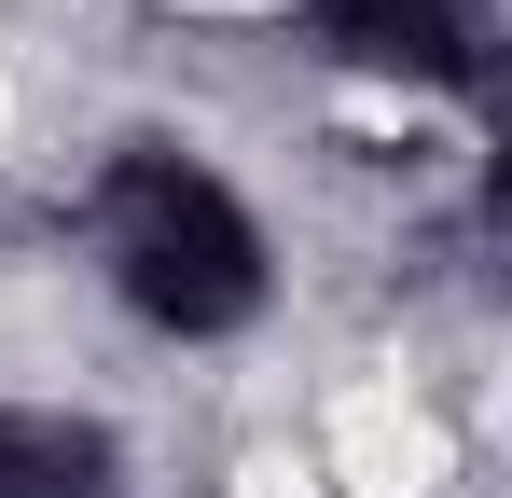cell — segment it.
<instances>
[{
  "label": "cell",
  "instance_id": "3",
  "mask_svg": "<svg viewBox=\"0 0 512 498\" xmlns=\"http://www.w3.org/2000/svg\"><path fill=\"white\" fill-rule=\"evenodd\" d=\"M0 498H111V443L56 415H0Z\"/></svg>",
  "mask_w": 512,
  "mask_h": 498
},
{
  "label": "cell",
  "instance_id": "1",
  "mask_svg": "<svg viewBox=\"0 0 512 498\" xmlns=\"http://www.w3.org/2000/svg\"><path fill=\"white\" fill-rule=\"evenodd\" d=\"M97 263H111V291L153 332H180V346L263 319V222L194 153H167V139L111 153V180H97Z\"/></svg>",
  "mask_w": 512,
  "mask_h": 498
},
{
  "label": "cell",
  "instance_id": "2",
  "mask_svg": "<svg viewBox=\"0 0 512 498\" xmlns=\"http://www.w3.org/2000/svg\"><path fill=\"white\" fill-rule=\"evenodd\" d=\"M305 28H319V56L429 83V97H471L485 83V14L471 0H305Z\"/></svg>",
  "mask_w": 512,
  "mask_h": 498
}]
</instances>
